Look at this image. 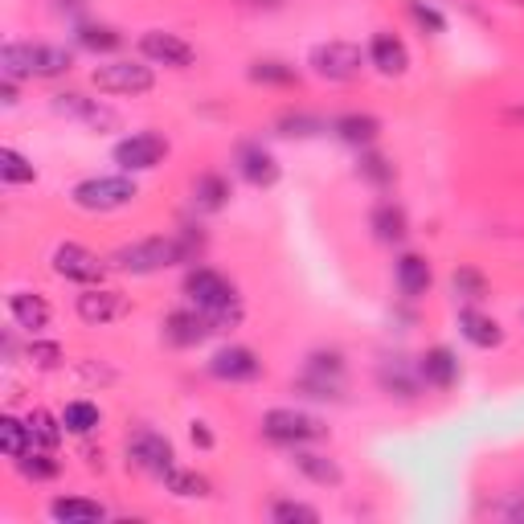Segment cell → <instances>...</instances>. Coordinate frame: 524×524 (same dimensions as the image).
<instances>
[{
    "label": "cell",
    "mask_w": 524,
    "mask_h": 524,
    "mask_svg": "<svg viewBox=\"0 0 524 524\" xmlns=\"http://www.w3.org/2000/svg\"><path fill=\"white\" fill-rule=\"evenodd\" d=\"M201 250V238L185 234V238H144V242H131V246H119L111 254V262L127 275H156L172 262H189L193 254Z\"/></svg>",
    "instance_id": "1"
},
{
    "label": "cell",
    "mask_w": 524,
    "mask_h": 524,
    "mask_svg": "<svg viewBox=\"0 0 524 524\" xmlns=\"http://www.w3.org/2000/svg\"><path fill=\"white\" fill-rule=\"evenodd\" d=\"M74 66V54L62 46H29V41H9L0 50V74L5 78H58Z\"/></svg>",
    "instance_id": "2"
},
{
    "label": "cell",
    "mask_w": 524,
    "mask_h": 524,
    "mask_svg": "<svg viewBox=\"0 0 524 524\" xmlns=\"http://www.w3.org/2000/svg\"><path fill=\"white\" fill-rule=\"evenodd\" d=\"M303 398H320V402H340L344 393V357L340 353H312L308 365L299 373L295 385Z\"/></svg>",
    "instance_id": "3"
},
{
    "label": "cell",
    "mask_w": 524,
    "mask_h": 524,
    "mask_svg": "<svg viewBox=\"0 0 524 524\" xmlns=\"http://www.w3.org/2000/svg\"><path fill=\"white\" fill-rule=\"evenodd\" d=\"M70 197L86 213H111V209H123V205L136 201V181H127V177H91V181L74 185Z\"/></svg>",
    "instance_id": "4"
},
{
    "label": "cell",
    "mask_w": 524,
    "mask_h": 524,
    "mask_svg": "<svg viewBox=\"0 0 524 524\" xmlns=\"http://www.w3.org/2000/svg\"><path fill=\"white\" fill-rule=\"evenodd\" d=\"M262 434L283 447H303L312 439H324V422L303 410H267L262 414Z\"/></svg>",
    "instance_id": "5"
},
{
    "label": "cell",
    "mask_w": 524,
    "mask_h": 524,
    "mask_svg": "<svg viewBox=\"0 0 524 524\" xmlns=\"http://www.w3.org/2000/svg\"><path fill=\"white\" fill-rule=\"evenodd\" d=\"M91 82L107 95H148L156 86V74L152 66H140V62H107V66H95Z\"/></svg>",
    "instance_id": "6"
},
{
    "label": "cell",
    "mask_w": 524,
    "mask_h": 524,
    "mask_svg": "<svg viewBox=\"0 0 524 524\" xmlns=\"http://www.w3.org/2000/svg\"><path fill=\"white\" fill-rule=\"evenodd\" d=\"M361 46H353V41H324V46L312 50V70L328 82H353L361 74Z\"/></svg>",
    "instance_id": "7"
},
{
    "label": "cell",
    "mask_w": 524,
    "mask_h": 524,
    "mask_svg": "<svg viewBox=\"0 0 524 524\" xmlns=\"http://www.w3.org/2000/svg\"><path fill=\"white\" fill-rule=\"evenodd\" d=\"M185 295H189L193 308H201V312H222V308H230V303H238L234 283L226 275L209 271V267H197V271L185 275Z\"/></svg>",
    "instance_id": "8"
},
{
    "label": "cell",
    "mask_w": 524,
    "mask_h": 524,
    "mask_svg": "<svg viewBox=\"0 0 524 524\" xmlns=\"http://www.w3.org/2000/svg\"><path fill=\"white\" fill-rule=\"evenodd\" d=\"M127 459L131 463H136L140 471H148V475H168L172 467H177V463H172V459H177V455H172V443L164 439V434H156V430H136V434H131V439H127Z\"/></svg>",
    "instance_id": "9"
},
{
    "label": "cell",
    "mask_w": 524,
    "mask_h": 524,
    "mask_svg": "<svg viewBox=\"0 0 524 524\" xmlns=\"http://www.w3.org/2000/svg\"><path fill=\"white\" fill-rule=\"evenodd\" d=\"M168 156V140L156 136V131H136L131 140L115 144V164L127 172H148Z\"/></svg>",
    "instance_id": "10"
},
{
    "label": "cell",
    "mask_w": 524,
    "mask_h": 524,
    "mask_svg": "<svg viewBox=\"0 0 524 524\" xmlns=\"http://www.w3.org/2000/svg\"><path fill=\"white\" fill-rule=\"evenodd\" d=\"M140 50H144V58H152V62H164V66H172V70H189L193 66V46L185 37H177V33H164V29H148L144 37H140Z\"/></svg>",
    "instance_id": "11"
},
{
    "label": "cell",
    "mask_w": 524,
    "mask_h": 524,
    "mask_svg": "<svg viewBox=\"0 0 524 524\" xmlns=\"http://www.w3.org/2000/svg\"><path fill=\"white\" fill-rule=\"evenodd\" d=\"M54 271H58L62 279H74V283H99L107 267L99 262V254H91L86 246L62 242V246L54 250Z\"/></svg>",
    "instance_id": "12"
},
{
    "label": "cell",
    "mask_w": 524,
    "mask_h": 524,
    "mask_svg": "<svg viewBox=\"0 0 524 524\" xmlns=\"http://www.w3.org/2000/svg\"><path fill=\"white\" fill-rule=\"evenodd\" d=\"M209 373L217 381H254L262 373V361L250 353V348H242V344H226V348H217V353H213Z\"/></svg>",
    "instance_id": "13"
},
{
    "label": "cell",
    "mask_w": 524,
    "mask_h": 524,
    "mask_svg": "<svg viewBox=\"0 0 524 524\" xmlns=\"http://www.w3.org/2000/svg\"><path fill=\"white\" fill-rule=\"evenodd\" d=\"M54 111L66 115V119H78L86 127H95V131H111L119 123V115L111 107H103L99 99H82V95H58L54 99Z\"/></svg>",
    "instance_id": "14"
},
{
    "label": "cell",
    "mask_w": 524,
    "mask_h": 524,
    "mask_svg": "<svg viewBox=\"0 0 524 524\" xmlns=\"http://www.w3.org/2000/svg\"><path fill=\"white\" fill-rule=\"evenodd\" d=\"M127 308H131V303L119 291H82L78 295V316L86 324H111V320L127 316Z\"/></svg>",
    "instance_id": "15"
},
{
    "label": "cell",
    "mask_w": 524,
    "mask_h": 524,
    "mask_svg": "<svg viewBox=\"0 0 524 524\" xmlns=\"http://www.w3.org/2000/svg\"><path fill=\"white\" fill-rule=\"evenodd\" d=\"M369 62L381 70V74H406L410 66V50H406V41L398 33H377L373 37V46H369Z\"/></svg>",
    "instance_id": "16"
},
{
    "label": "cell",
    "mask_w": 524,
    "mask_h": 524,
    "mask_svg": "<svg viewBox=\"0 0 524 524\" xmlns=\"http://www.w3.org/2000/svg\"><path fill=\"white\" fill-rule=\"evenodd\" d=\"M209 332H213V328H209V320H205L201 308H197V312H172V316L164 320V336H168V344H177V348H193V344H201Z\"/></svg>",
    "instance_id": "17"
},
{
    "label": "cell",
    "mask_w": 524,
    "mask_h": 524,
    "mask_svg": "<svg viewBox=\"0 0 524 524\" xmlns=\"http://www.w3.org/2000/svg\"><path fill=\"white\" fill-rule=\"evenodd\" d=\"M238 172H242L250 185H258V189H271V185L279 181L275 156H271L267 148H258V144H246V148L238 152Z\"/></svg>",
    "instance_id": "18"
},
{
    "label": "cell",
    "mask_w": 524,
    "mask_h": 524,
    "mask_svg": "<svg viewBox=\"0 0 524 524\" xmlns=\"http://www.w3.org/2000/svg\"><path fill=\"white\" fill-rule=\"evenodd\" d=\"M418 373H422V381L426 385H434V389H451L455 381H459V357L451 353V348H430V353L418 361Z\"/></svg>",
    "instance_id": "19"
},
{
    "label": "cell",
    "mask_w": 524,
    "mask_h": 524,
    "mask_svg": "<svg viewBox=\"0 0 524 524\" xmlns=\"http://www.w3.org/2000/svg\"><path fill=\"white\" fill-rule=\"evenodd\" d=\"M9 316H13L17 328L41 332V328L50 324V303L41 299V295H33V291H17V295L9 299Z\"/></svg>",
    "instance_id": "20"
},
{
    "label": "cell",
    "mask_w": 524,
    "mask_h": 524,
    "mask_svg": "<svg viewBox=\"0 0 524 524\" xmlns=\"http://www.w3.org/2000/svg\"><path fill=\"white\" fill-rule=\"evenodd\" d=\"M377 377H381V385H385L389 393H398V398H414L418 385H422L418 365H410L406 357H389V361H381Z\"/></svg>",
    "instance_id": "21"
},
{
    "label": "cell",
    "mask_w": 524,
    "mask_h": 524,
    "mask_svg": "<svg viewBox=\"0 0 524 524\" xmlns=\"http://www.w3.org/2000/svg\"><path fill=\"white\" fill-rule=\"evenodd\" d=\"M50 516L62 520V524H95V520L107 516V508L95 504V500H82V496H58L50 504Z\"/></svg>",
    "instance_id": "22"
},
{
    "label": "cell",
    "mask_w": 524,
    "mask_h": 524,
    "mask_svg": "<svg viewBox=\"0 0 524 524\" xmlns=\"http://www.w3.org/2000/svg\"><path fill=\"white\" fill-rule=\"evenodd\" d=\"M459 332H463V340H471L475 348H496V344L504 340V332H500V324H496L492 316H479V312H471V308L459 312Z\"/></svg>",
    "instance_id": "23"
},
{
    "label": "cell",
    "mask_w": 524,
    "mask_h": 524,
    "mask_svg": "<svg viewBox=\"0 0 524 524\" xmlns=\"http://www.w3.org/2000/svg\"><path fill=\"white\" fill-rule=\"evenodd\" d=\"M398 287H402V295H410V299L426 295V287H430V262H426L422 254L398 258Z\"/></svg>",
    "instance_id": "24"
},
{
    "label": "cell",
    "mask_w": 524,
    "mask_h": 524,
    "mask_svg": "<svg viewBox=\"0 0 524 524\" xmlns=\"http://www.w3.org/2000/svg\"><path fill=\"white\" fill-rule=\"evenodd\" d=\"M332 131L344 140V144H373L377 140V131H381V123L373 119V115H340L336 123H332Z\"/></svg>",
    "instance_id": "25"
},
{
    "label": "cell",
    "mask_w": 524,
    "mask_h": 524,
    "mask_svg": "<svg viewBox=\"0 0 524 524\" xmlns=\"http://www.w3.org/2000/svg\"><path fill=\"white\" fill-rule=\"evenodd\" d=\"M226 197H230V185L217 177V172H205V177L193 181V205L205 209V213H217L226 205Z\"/></svg>",
    "instance_id": "26"
},
{
    "label": "cell",
    "mask_w": 524,
    "mask_h": 524,
    "mask_svg": "<svg viewBox=\"0 0 524 524\" xmlns=\"http://www.w3.org/2000/svg\"><path fill=\"white\" fill-rule=\"evenodd\" d=\"M373 234L381 242H402L406 238V213H402V205H393V201L377 205L373 209Z\"/></svg>",
    "instance_id": "27"
},
{
    "label": "cell",
    "mask_w": 524,
    "mask_h": 524,
    "mask_svg": "<svg viewBox=\"0 0 524 524\" xmlns=\"http://www.w3.org/2000/svg\"><path fill=\"white\" fill-rule=\"evenodd\" d=\"M295 467L308 475V479H316V484H324V488H336L340 484V467L332 463V459H324V455H312V451H295Z\"/></svg>",
    "instance_id": "28"
},
{
    "label": "cell",
    "mask_w": 524,
    "mask_h": 524,
    "mask_svg": "<svg viewBox=\"0 0 524 524\" xmlns=\"http://www.w3.org/2000/svg\"><path fill=\"white\" fill-rule=\"evenodd\" d=\"M33 443V434H29V422H17V418H0V447H5L9 459H21Z\"/></svg>",
    "instance_id": "29"
},
{
    "label": "cell",
    "mask_w": 524,
    "mask_h": 524,
    "mask_svg": "<svg viewBox=\"0 0 524 524\" xmlns=\"http://www.w3.org/2000/svg\"><path fill=\"white\" fill-rule=\"evenodd\" d=\"M451 287H455V299H463V303L488 299V279L479 275L475 267H459V271L451 275Z\"/></svg>",
    "instance_id": "30"
},
{
    "label": "cell",
    "mask_w": 524,
    "mask_h": 524,
    "mask_svg": "<svg viewBox=\"0 0 524 524\" xmlns=\"http://www.w3.org/2000/svg\"><path fill=\"white\" fill-rule=\"evenodd\" d=\"M78 46L95 50V54H111L123 46V37L111 25H78Z\"/></svg>",
    "instance_id": "31"
},
{
    "label": "cell",
    "mask_w": 524,
    "mask_h": 524,
    "mask_svg": "<svg viewBox=\"0 0 524 524\" xmlns=\"http://www.w3.org/2000/svg\"><path fill=\"white\" fill-rule=\"evenodd\" d=\"M164 488H168L172 496H209V479H205V475H197V471H181V467H172V471L164 475Z\"/></svg>",
    "instance_id": "32"
},
{
    "label": "cell",
    "mask_w": 524,
    "mask_h": 524,
    "mask_svg": "<svg viewBox=\"0 0 524 524\" xmlns=\"http://www.w3.org/2000/svg\"><path fill=\"white\" fill-rule=\"evenodd\" d=\"M62 426L70 434H91L99 426V406L95 402H70L66 414H62Z\"/></svg>",
    "instance_id": "33"
},
{
    "label": "cell",
    "mask_w": 524,
    "mask_h": 524,
    "mask_svg": "<svg viewBox=\"0 0 524 524\" xmlns=\"http://www.w3.org/2000/svg\"><path fill=\"white\" fill-rule=\"evenodd\" d=\"M0 177H5V185H29L37 172L25 156H17L13 148H0Z\"/></svg>",
    "instance_id": "34"
},
{
    "label": "cell",
    "mask_w": 524,
    "mask_h": 524,
    "mask_svg": "<svg viewBox=\"0 0 524 524\" xmlns=\"http://www.w3.org/2000/svg\"><path fill=\"white\" fill-rule=\"evenodd\" d=\"M29 434H33V443H41V447H58L62 426H58L46 410H33V414H29Z\"/></svg>",
    "instance_id": "35"
},
{
    "label": "cell",
    "mask_w": 524,
    "mask_h": 524,
    "mask_svg": "<svg viewBox=\"0 0 524 524\" xmlns=\"http://www.w3.org/2000/svg\"><path fill=\"white\" fill-rule=\"evenodd\" d=\"M271 516H275V520H283V524H295V520H299V524H316V520H320V512H316V508H308V504H295V500H279V504L271 508Z\"/></svg>",
    "instance_id": "36"
},
{
    "label": "cell",
    "mask_w": 524,
    "mask_h": 524,
    "mask_svg": "<svg viewBox=\"0 0 524 524\" xmlns=\"http://www.w3.org/2000/svg\"><path fill=\"white\" fill-rule=\"evenodd\" d=\"M250 78H254V82H279V86H291V82H295V70L283 66V62H254V66H250Z\"/></svg>",
    "instance_id": "37"
},
{
    "label": "cell",
    "mask_w": 524,
    "mask_h": 524,
    "mask_svg": "<svg viewBox=\"0 0 524 524\" xmlns=\"http://www.w3.org/2000/svg\"><path fill=\"white\" fill-rule=\"evenodd\" d=\"M17 467H21L29 479H54V475H58V463H54L50 455H33V451H25V455L17 459Z\"/></svg>",
    "instance_id": "38"
},
{
    "label": "cell",
    "mask_w": 524,
    "mask_h": 524,
    "mask_svg": "<svg viewBox=\"0 0 524 524\" xmlns=\"http://www.w3.org/2000/svg\"><path fill=\"white\" fill-rule=\"evenodd\" d=\"M279 127H283V136H316V131H324V123L312 115H287Z\"/></svg>",
    "instance_id": "39"
},
{
    "label": "cell",
    "mask_w": 524,
    "mask_h": 524,
    "mask_svg": "<svg viewBox=\"0 0 524 524\" xmlns=\"http://www.w3.org/2000/svg\"><path fill=\"white\" fill-rule=\"evenodd\" d=\"M361 172H365L373 185H389V181H393V164H389L385 156H365V160H361Z\"/></svg>",
    "instance_id": "40"
},
{
    "label": "cell",
    "mask_w": 524,
    "mask_h": 524,
    "mask_svg": "<svg viewBox=\"0 0 524 524\" xmlns=\"http://www.w3.org/2000/svg\"><path fill=\"white\" fill-rule=\"evenodd\" d=\"M29 361L41 365V369H54V365L62 361V348H58V344H33V348H29Z\"/></svg>",
    "instance_id": "41"
},
{
    "label": "cell",
    "mask_w": 524,
    "mask_h": 524,
    "mask_svg": "<svg viewBox=\"0 0 524 524\" xmlns=\"http://www.w3.org/2000/svg\"><path fill=\"white\" fill-rule=\"evenodd\" d=\"M410 13H414V17H418V25H426L430 33H443V25H447V21H443L439 13H434L430 5H422V0H414V5H410Z\"/></svg>",
    "instance_id": "42"
},
{
    "label": "cell",
    "mask_w": 524,
    "mask_h": 524,
    "mask_svg": "<svg viewBox=\"0 0 524 524\" xmlns=\"http://www.w3.org/2000/svg\"><path fill=\"white\" fill-rule=\"evenodd\" d=\"M193 443H201V447H213V434H209L201 422H193Z\"/></svg>",
    "instance_id": "43"
},
{
    "label": "cell",
    "mask_w": 524,
    "mask_h": 524,
    "mask_svg": "<svg viewBox=\"0 0 524 524\" xmlns=\"http://www.w3.org/2000/svg\"><path fill=\"white\" fill-rule=\"evenodd\" d=\"M504 516H512V520H524V504H520V500H516V504H508V508H504Z\"/></svg>",
    "instance_id": "44"
}]
</instances>
